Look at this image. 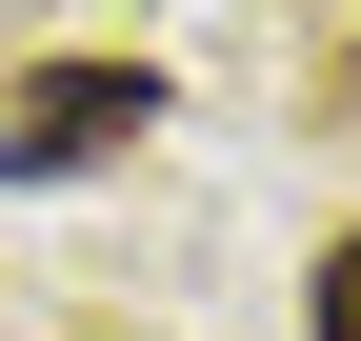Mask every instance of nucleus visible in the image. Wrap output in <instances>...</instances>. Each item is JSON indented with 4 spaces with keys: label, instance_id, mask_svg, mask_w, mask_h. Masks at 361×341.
I'll return each mask as SVG.
<instances>
[{
    "label": "nucleus",
    "instance_id": "f257e3e1",
    "mask_svg": "<svg viewBox=\"0 0 361 341\" xmlns=\"http://www.w3.org/2000/svg\"><path fill=\"white\" fill-rule=\"evenodd\" d=\"M161 61H40L20 101H0V181H101V161H141L161 141Z\"/></svg>",
    "mask_w": 361,
    "mask_h": 341
},
{
    "label": "nucleus",
    "instance_id": "f03ea898",
    "mask_svg": "<svg viewBox=\"0 0 361 341\" xmlns=\"http://www.w3.org/2000/svg\"><path fill=\"white\" fill-rule=\"evenodd\" d=\"M301 341H361V241H341L322 281H301Z\"/></svg>",
    "mask_w": 361,
    "mask_h": 341
}]
</instances>
